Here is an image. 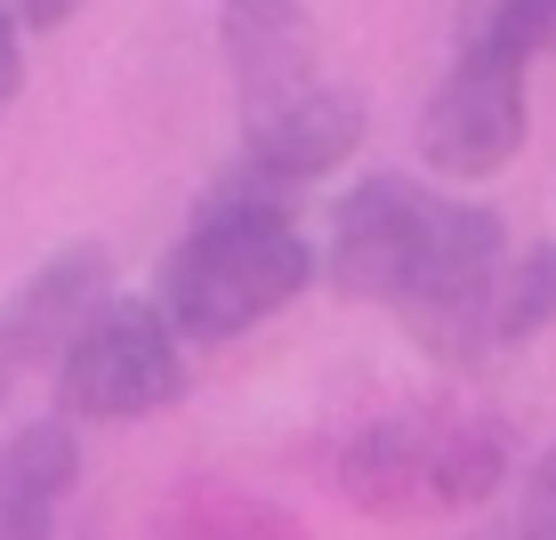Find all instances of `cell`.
<instances>
[{
	"label": "cell",
	"instance_id": "30bf717a",
	"mask_svg": "<svg viewBox=\"0 0 556 540\" xmlns=\"http://www.w3.org/2000/svg\"><path fill=\"white\" fill-rule=\"evenodd\" d=\"M548 323H556V242H532L525 259L501 266V282L484 299V355H508V347L541 339Z\"/></svg>",
	"mask_w": 556,
	"mask_h": 540
},
{
	"label": "cell",
	"instance_id": "8992f818",
	"mask_svg": "<svg viewBox=\"0 0 556 540\" xmlns=\"http://www.w3.org/2000/svg\"><path fill=\"white\" fill-rule=\"evenodd\" d=\"M363 129H371L363 89L315 81V89H299V98H282V105H266V113H242V146H235V162H226V178L210 186V194L291 210L306 186L331 178V169L363 146Z\"/></svg>",
	"mask_w": 556,
	"mask_h": 540
},
{
	"label": "cell",
	"instance_id": "8fae6325",
	"mask_svg": "<svg viewBox=\"0 0 556 540\" xmlns=\"http://www.w3.org/2000/svg\"><path fill=\"white\" fill-rule=\"evenodd\" d=\"M162 540H299V532L251 492H202V500L178 508V525H169Z\"/></svg>",
	"mask_w": 556,
	"mask_h": 540
},
{
	"label": "cell",
	"instance_id": "e0dca14e",
	"mask_svg": "<svg viewBox=\"0 0 556 540\" xmlns=\"http://www.w3.org/2000/svg\"><path fill=\"white\" fill-rule=\"evenodd\" d=\"M476 540H508V525H492V532H476Z\"/></svg>",
	"mask_w": 556,
	"mask_h": 540
},
{
	"label": "cell",
	"instance_id": "5b68a950",
	"mask_svg": "<svg viewBox=\"0 0 556 540\" xmlns=\"http://www.w3.org/2000/svg\"><path fill=\"white\" fill-rule=\"evenodd\" d=\"M525 81H532V41L508 33L501 16H484L444 65V81L428 89V105H419V162L435 178H492V169H508L516 146H525V113H532Z\"/></svg>",
	"mask_w": 556,
	"mask_h": 540
},
{
	"label": "cell",
	"instance_id": "277c9868",
	"mask_svg": "<svg viewBox=\"0 0 556 540\" xmlns=\"http://www.w3.org/2000/svg\"><path fill=\"white\" fill-rule=\"evenodd\" d=\"M56 419L122 428V419L169 412L194 372H186V331L162 315V299H105L81 323V339L56 355Z\"/></svg>",
	"mask_w": 556,
	"mask_h": 540
},
{
	"label": "cell",
	"instance_id": "ba28073f",
	"mask_svg": "<svg viewBox=\"0 0 556 540\" xmlns=\"http://www.w3.org/2000/svg\"><path fill=\"white\" fill-rule=\"evenodd\" d=\"M105 299H113V259H105V242H65V250H49V259L33 266L9 299H0V323H9L25 372H33V363H49V372H56V355L81 339V323L98 315Z\"/></svg>",
	"mask_w": 556,
	"mask_h": 540
},
{
	"label": "cell",
	"instance_id": "9a60e30c",
	"mask_svg": "<svg viewBox=\"0 0 556 540\" xmlns=\"http://www.w3.org/2000/svg\"><path fill=\"white\" fill-rule=\"evenodd\" d=\"M89 0H16V16H25V33H56L65 16H81Z\"/></svg>",
	"mask_w": 556,
	"mask_h": 540
},
{
	"label": "cell",
	"instance_id": "6da1fadb",
	"mask_svg": "<svg viewBox=\"0 0 556 540\" xmlns=\"http://www.w3.org/2000/svg\"><path fill=\"white\" fill-rule=\"evenodd\" d=\"M508 266V226L492 202L379 169L331 202L323 282L395 306L404 331L444 363H484V299Z\"/></svg>",
	"mask_w": 556,
	"mask_h": 540
},
{
	"label": "cell",
	"instance_id": "52a82bcc",
	"mask_svg": "<svg viewBox=\"0 0 556 540\" xmlns=\"http://www.w3.org/2000/svg\"><path fill=\"white\" fill-rule=\"evenodd\" d=\"M218 56L242 113H266L299 89L331 81L323 73V33L306 0H218Z\"/></svg>",
	"mask_w": 556,
	"mask_h": 540
},
{
	"label": "cell",
	"instance_id": "7a4b0ae2",
	"mask_svg": "<svg viewBox=\"0 0 556 540\" xmlns=\"http://www.w3.org/2000/svg\"><path fill=\"white\" fill-rule=\"evenodd\" d=\"M315 275L323 259L291 226V210L210 194L162 266V315L186 331V347H226L275 323Z\"/></svg>",
	"mask_w": 556,
	"mask_h": 540
},
{
	"label": "cell",
	"instance_id": "9c48e42d",
	"mask_svg": "<svg viewBox=\"0 0 556 540\" xmlns=\"http://www.w3.org/2000/svg\"><path fill=\"white\" fill-rule=\"evenodd\" d=\"M81 476V436L73 419H33L0 443V540H56L65 492Z\"/></svg>",
	"mask_w": 556,
	"mask_h": 540
},
{
	"label": "cell",
	"instance_id": "4fadbf2b",
	"mask_svg": "<svg viewBox=\"0 0 556 540\" xmlns=\"http://www.w3.org/2000/svg\"><path fill=\"white\" fill-rule=\"evenodd\" d=\"M484 16H501V25L525 33L532 49H556V0H492Z\"/></svg>",
	"mask_w": 556,
	"mask_h": 540
},
{
	"label": "cell",
	"instance_id": "7c38bea8",
	"mask_svg": "<svg viewBox=\"0 0 556 540\" xmlns=\"http://www.w3.org/2000/svg\"><path fill=\"white\" fill-rule=\"evenodd\" d=\"M508 540H556V452L532 468V485H525V508L508 516Z\"/></svg>",
	"mask_w": 556,
	"mask_h": 540
},
{
	"label": "cell",
	"instance_id": "3957f363",
	"mask_svg": "<svg viewBox=\"0 0 556 540\" xmlns=\"http://www.w3.org/2000/svg\"><path fill=\"white\" fill-rule=\"evenodd\" d=\"M516 443L501 412L476 403H404L339 443L331 476L363 516H459L508 485Z\"/></svg>",
	"mask_w": 556,
	"mask_h": 540
},
{
	"label": "cell",
	"instance_id": "5bb4252c",
	"mask_svg": "<svg viewBox=\"0 0 556 540\" xmlns=\"http://www.w3.org/2000/svg\"><path fill=\"white\" fill-rule=\"evenodd\" d=\"M16 89H25V16L0 0V113L16 105Z\"/></svg>",
	"mask_w": 556,
	"mask_h": 540
},
{
	"label": "cell",
	"instance_id": "2e32d148",
	"mask_svg": "<svg viewBox=\"0 0 556 540\" xmlns=\"http://www.w3.org/2000/svg\"><path fill=\"white\" fill-rule=\"evenodd\" d=\"M16 372H25V355H16V339H9V323H0V395L16 388Z\"/></svg>",
	"mask_w": 556,
	"mask_h": 540
}]
</instances>
